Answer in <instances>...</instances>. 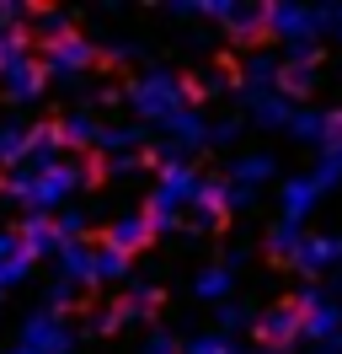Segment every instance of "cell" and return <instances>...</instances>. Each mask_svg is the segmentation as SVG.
<instances>
[{
  "label": "cell",
  "instance_id": "obj_1",
  "mask_svg": "<svg viewBox=\"0 0 342 354\" xmlns=\"http://www.w3.org/2000/svg\"><path fill=\"white\" fill-rule=\"evenodd\" d=\"M97 183V167H81V161H54V167H17V172H6V199L21 204L27 215H59L64 199L70 194H81Z\"/></svg>",
  "mask_w": 342,
  "mask_h": 354
},
{
  "label": "cell",
  "instance_id": "obj_2",
  "mask_svg": "<svg viewBox=\"0 0 342 354\" xmlns=\"http://www.w3.org/2000/svg\"><path fill=\"white\" fill-rule=\"evenodd\" d=\"M198 183H203V172L192 167L188 156H177L171 145L155 151V188H150V199H145V215H150V225H155V236L182 231V209L192 204Z\"/></svg>",
  "mask_w": 342,
  "mask_h": 354
},
{
  "label": "cell",
  "instance_id": "obj_3",
  "mask_svg": "<svg viewBox=\"0 0 342 354\" xmlns=\"http://www.w3.org/2000/svg\"><path fill=\"white\" fill-rule=\"evenodd\" d=\"M123 102L134 108V118H139L145 129H166V124H177L188 108H198V102H192V91H188V81H182V75H171L166 65L139 70V75L123 86Z\"/></svg>",
  "mask_w": 342,
  "mask_h": 354
},
{
  "label": "cell",
  "instance_id": "obj_4",
  "mask_svg": "<svg viewBox=\"0 0 342 354\" xmlns=\"http://www.w3.org/2000/svg\"><path fill=\"white\" fill-rule=\"evenodd\" d=\"M38 59H43V75H48V81H64V86H75L86 70L102 59V48L91 44L86 32H64L59 44H43Z\"/></svg>",
  "mask_w": 342,
  "mask_h": 354
},
{
  "label": "cell",
  "instance_id": "obj_5",
  "mask_svg": "<svg viewBox=\"0 0 342 354\" xmlns=\"http://www.w3.org/2000/svg\"><path fill=\"white\" fill-rule=\"evenodd\" d=\"M198 22L225 27L235 44H256L268 32V6H241V0H198Z\"/></svg>",
  "mask_w": 342,
  "mask_h": 354
},
{
  "label": "cell",
  "instance_id": "obj_6",
  "mask_svg": "<svg viewBox=\"0 0 342 354\" xmlns=\"http://www.w3.org/2000/svg\"><path fill=\"white\" fill-rule=\"evenodd\" d=\"M6 354H75V328L54 311H32Z\"/></svg>",
  "mask_w": 342,
  "mask_h": 354
},
{
  "label": "cell",
  "instance_id": "obj_7",
  "mask_svg": "<svg viewBox=\"0 0 342 354\" xmlns=\"http://www.w3.org/2000/svg\"><path fill=\"white\" fill-rule=\"evenodd\" d=\"M252 338H256V344H262L268 354L294 349V344H299V311H294V301L262 306V311H256V322H252Z\"/></svg>",
  "mask_w": 342,
  "mask_h": 354
},
{
  "label": "cell",
  "instance_id": "obj_8",
  "mask_svg": "<svg viewBox=\"0 0 342 354\" xmlns=\"http://www.w3.org/2000/svg\"><path fill=\"white\" fill-rule=\"evenodd\" d=\"M188 209H192V231H198V236H203V231H219L225 215H230V183H225V172L203 177Z\"/></svg>",
  "mask_w": 342,
  "mask_h": 354
},
{
  "label": "cell",
  "instance_id": "obj_9",
  "mask_svg": "<svg viewBox=\"0 0 342 354\" xmlns=\"http://www.w3.org/2000/svg\"><path fill=\"white\" fill-rule=\"evenodd\" d=\"M299 338H310L316 349H337L342 354V301H316L310 311H299Z\"/></svg>",
  "mask_w": 342,
  "mask_h": 354
},
{
  "label": "cell",
  "instance_id": "obj_10",
  "mask_svg": "<svg viewBox=\"0 0 342 354\" xmlns=\"http://www.w3.org/2000/svg\"><path fill=\"white\" fill-rule=\"evenodd\" d=\"M241 97V118H246V129H289V118H294V102L289 97H278V91H235Z\"/></svg>",
  "mask_w": 342,
  "mask_h": 354
},
{
  "label": "cell",
  "instance_id": "obj_11",
  "mask_svg": "<svg viewBox=\"0 0 342 354\" xmlns=\"http://www.w3.org/2000/svg\"><path fill=\"white\" fill-rule=\"evenodd\" d=\"M102 242L134 258V252H145V247L155 242V225H150L145 209H123V215H112V221H107V236H102Z\"/></svg>",
  "mask_w": 342,
  "mask_h": 354
},
{
  "label": "cell",
  "instance_id": "obj_12",
  "mask_svg": "<svg viewBox=\"0 0 342 354\" xmlns=\"http://www.w3.org/2000/svg\"><path fill=\"white\" fill-rule=\"evenodd\" d=\"M294 268H299V274H310V279H321V274L342 268V231H316V236H305Z\"/></svg>",
  "mask_w": 342,
  "mask_h": 354
},
{
  "label": "cell",
  "instance_id": "obj_13",
  "mask_svg": "<svg viewBox=\"0 0 342 354\" xmlns=\"http://www.w3.org/2000/svg\"><path fill=\"white\" fill-rule=\"evenodd\" d=\"M43 86H48V75H43V59L38 54H27L21 65L6 70V81H0V97L6 102H17V108H27V102H38Z\"/></svg>",
  "mask_w": 342,
  "mask_h": 354
},
{
  "label": "cell",
  "instance_id": "obj_14",
  "mask_svg": "<svg viewBox=\"0 0 342 354\" xmlns=\"http://www.w3.org/2000/svg\"><path fill=\"white\" fill-rule=\"evenodd\" d=\"M316 204H321V188L310 183V172H299V177H289V183L278 188V221L305 225L310 215H316Z\"/></svg>",
  "mask_w": 342,
  "mask_h": 354
},
{
  "label": "cell",
  "instance_id": "obj_15",
  "mask_svg": "<svg viewBox=\"0 0 342 354\" xmlns=\"http://www.w3.org/2000/svg\"><path fill=\"white\" fill-rule=\"evenodd\" d=\"M278 177V156L268 151H246V156H230V167H225V183H235V188H262V183H273Z\"/></svg>",
  "mask_w": 342,
  "mask_h": 354
},
{
  "label": "cell",
  "instance_id": "obj_16",
  "mask_svg": "<svg viewBox=\"0 0 342 354\" xmlns=\"http://www.w3.org/2000/svg\"><path fill=\"white\" fill-rule=\"evenodd\" d=\"M278 75H283V54L252 48V54L241 59V86L235 91H278Z\"/></svg>",
  "mask_w": 342,
  "mask_h": 354
},
{
  "label": "cell",
  "instance_id": "obj_17",
  "mask_svg": "<svg viewBox=\"0 0 342 354\" xmlns=\"http://www.w3.org/2000/svg\"><path fill=\"white\" fill-rule=\"evenodd\" d=\"M59 279H70L75 290H97V242H75L59 252Z\"/></svg>",
  "mask_w": 342,
  "mask_h": 354
},
{
  "label": "cell",
  "instance_id": "obj_18",
  "mask_svg": "<svg viewBox=\"0 0 342 354\" xmlns=\"http://www.w3.org/2000/svg\"><path fill=\"white\" fill-rule=\"evenodd\" d=\"M21 236V252L38 263V258H59V231H54V221L48 215H27V221L17 225Z\"/></svg>",
  "mask_w": 342,
  "mask_h": 354
},
{
  "label": "cell",
  "instance_id": "obj_19",
  "mask_svg": "<svg viewBox=\"0 0 342 354\" xmlns=\"http://www.w3.org/2000/svg\"><path fill=\"white\" fill-rule=\"evenodd\" d=\"M59 140L70 145V151H97V140H102V118H97V108H75L59 118Z\"/></svg>",
  "mask_w": 342,
  "mask_h": 354
},
{
  "label": "cell",
  "instance_id": "obj_20",
  "mask_svg": "<svg viewBox=\"0 0 342 354\" xmlns=\"http://www.w3.org/2000/svg\"><path fill=\"white\" fill-rule=\"evenodd\" d=\"M64 151V140H59V124H27V156H21V167H54Z\"/></svg>",
  "mask_w": 342,
  "mask_h": 354
},
{
  "label": "cell",
  "instance_id": "obj_21",
  "mask_svg": "<svg viewBox=\"0 0 342 354\" xmlns=\"http://www.w3.org/2000/svg\"><path fill=\"white\" fill-rule=\"evenodd\" d=\"M145 145H150L145 124H102V140H97L102 156H145Z\"/></svg>",
  "mask_w": 342,
  "mask_h": 354
},
{
  "label": "cell",
  "instance_id": "obj_22",
  "mask_svg": "<svg viewBox=\"0 0 342 354\" xmlns=\"http://www.w3.org/2000/svg\"><path fill=\"white\" fill-rule=\"evenodd\" d=\"M192 295L203 301V306H225V301H235V274L225 263H209L192 274Z\"/></svg>",
  "mask_w": 342,
  "mask_h": 354
},
{
  "label": "cell",
  "instance_id": "obj_23",
  "mask_svg": "<svg viewBox=\"0 0 342 354\" xmlns=\"http://www.w3.org/2000/svg\"><path fill=\"white\" fill-rule=\"evenodd\" d=\"M161 301H166L161 285H128V295L112 311H118V322H123V328H134V322H150V317L161 311Z\"/></svg>",
  "mask_w": 342,
  "mask_h": 354
},
{
  "label": "cell",
  "instance_id": "obj_24",
  "mask_svg": "<svg viewBox=\"0 0 342 354\" xmlns=\"http://www.w3.org/2000/svg\"><path fill=\"white\" fill-rule=\"evenodd\" d=\"M27 274H32V258L21 252V236L17 231H0V290H17Z\"/></svg>",
  "mask_w": 342,
  "mask_h": 354
},
{
  "label": "cell",
  "instance_id": "obj_25",
  "mask_svg": "<svg viewBox=\"0 0 342 354\" xmlns=\"http://www.w3.org/2000/svg\"><path fill=\"white\" fill-rule=\"evenodd\" d=\"M321 86V65H289V59H283V75H278V97H289V102H305V97H310V91Z\"/></svg>",
  "mask_w": 342,
  "mask_h": 354
},
{
  "label": "cell",
  "instance_id": "obj_26",
  "mask_svg": "<svg viewBox=\"0 0 342 354\" xmlns=\"http://www.w3.org/2000/svg\"><path fill=\"white\" fill-rule=\"evenodd\" d=\"M283 134H289V140H299V145H316V151H326V113H321V108H305V102H299Z\"/></svg>",
  "mask_w": 342,
  "mask_h": 354
},
{
  "label": "cell",
  "instance_id": "obj_27",
  "mask_svg": "<svg viewBox=\"0 0 342 354\" xmlns=\"http://www.w3.org/2000/svg\"><path fill=\"white\" fill-rule=\"evenodd\" d=\"M305 236H310L305 225H289V221H278L273 231H268V242H262V247L273 252L278 263H294V258H299V247H305Z\"/></svg>",
  "mask_w": 342,
  "mask_h": 354
},
{
  "label": "cell",
  "instance_id": "obj_28",
  "mask_svg": "<svg viewBox=\"0 0 342 354\" xmlns=\"http://www.w3.org/2000/svg\"><path fill=\"white\" fill-rule=\"evenodd\" d=\"M128 274H134V258L118 252V247H107V242H97V290L102 285H123Z\"/></svg>",
  "mask_w": 342,
  "mask_h": 354
},
{
  "label": "cell",
  "instance_id": "obj_29",
  "mask_svg": "<svg viewBox=\"0 0 342 354\" xmlns=\"http://www.w3.org/2000/svg\"><path fill=\"white\" fill-rule=\"evenodd\" d=\"M21 156H27V124H17V118H0V167H11V172H17Z\"/></svg>",
  "mask_w": 342,
  "mask_h": 354
},
{
  "label": "cell",
  "instance_id": "obj_30",
  "mask_svg": "<svg viewBox=\"0 0 342 354\" xmlns=\"http://www.w3.org/2000/svg\"><path fill=\"white\" fill-rule=\"evenodd\" d=\"M27 22H32V38H43V44H59L64 32H75V22H70L64 11H48V6H38Z\"/></svg>",
  "mask_w": 342,
  "mask_h": 354
},
{
  "label": "cell",
  "instance_id": "obj_31",
  "mask_svg": "<svg viewBox=\"0 0 342 354\" xmlns=\"http://www.w3.org/2000/svg\"><path fill=\"white\" fill-rule=\"evenodd\" d=\"M310 183H316L321 194H332L342 183V145H326V151L316 156V167H310Z\"/></svg>",
  "mask_w": 342,
  "mask_h": 354
},
{
  "label": "cell",
  "instance_id": "obj_32",
  "mask_svg": "<svg viewBox=\"0 0 342 354\" xmlns=\"http://www.w3.org/2000/svg\"><path fill=\"white\" fill-rule=\"evenodd\" d=\"M182 354H241V344H235L230 333L209 328V333H192L188 344H182Z\"/></svg>",
  "mask_w": 342,
  "mask_h": 354
},
{
  "label": "cell",
  "instance_id": "obj_33",
  "mask_svg": "<svg viewBox=\"0 0 342 354\" xmlns=\"http://www.w3.org/2000/svg\"><path fill=\"white\" fill-rule=\"evenodd\" d=\"M48 221H54V231H59V252L75 247V242H86V231H91L86 209H59V215H48Z\"/></svg>",
  "mask_w": 342,
  "mask_h": 354
},
{
  "label": "cell",
  "instance_id": "obj_34",
  "mask_svg": "<svg viewBox=\"0 0 342 354\" xmlns=\"http://www.w3.org/2000/svg\"><path fill=\"white\" fill-rule=\"evenodd\" d=\"M32 54V32H0V81H6V70L21 65Z\"/></svg>",
  "mask_w": 342,
  "mask_h": 354
},
{
  "label": "cell",
  "instance_id": "obj_35",
  "mask_svg": "<svg viewBox=\"0 0 342 354\" xmlns=\"http://www.w3.org/2000/svg\"><path fill=\"white\" fill-rule=\"evenodd\" d=\"M241 134H246V118H214L209 124V151H230Z\"/></svg>",
  "mask_w": 342,
  "mask_h": 354
},
{
  "label": "cell",
  "instance_id": "obj_36",
  "mask_svg": "<svg viewBox=\"0 0 342 354\" xmlns=\"http://www.w3.org/2000/svg\"><path fill=\"white\" fill-rule=\"evenodd\" d=\"M252 322H256V311L241 306V301H225V306H219V333H230V338H235L241 328H252Z\"/></svg>",
  "mask_w": 342,
  "mask_h": 354
},
{
  "label": "cell",
  "instance_id": "obj_37",
  "mask_svg": "<svg viewBox=\"0 0 342 354\" xmlns=\"http://www.w3.org/2000/svg\"><path fill=\"white\" fill-rule=\"evenodd\" d=\"M145 167H150L145 156H107V161H102V177H112V183H123V177H139Z\"/></svg>",
  "mask_w": 342,
  "mask_h": 354
},
{
  "label": "cell",
  "instance_id": "obj_38",
  "mask_svg": "<svg viewBox=\"0 0 342 354\" xmlns=\"http://www.w3.org/2000/svg\"><path fill=\"white\" fill-rule=\"evenodd\" d=\"M230 86V75H225V70H203V75H192V102H203V97H219V91Z\"/></svg>",
  "mask_w": 342,
  "mask_h": 354
},
{
  "label": "cell",
  "instance_id": "obj_39",
  "mask_svg": "<svg viewBox=\"0 0 342 354\" xmlns=\"http://www.w3.org/2000/svg\"><path fill=\"white\" fill-rule=\"evenodd\" d=\"M75 301H81V290L70 285V279H54V285H48V306H43V311H54V317H64V311L75 306Z\"/></svg>",
  "mask_w": 342,
  "mask_h": 354
},
{
  "label": "cell",
  "instance_id": "obj_40",
  "mask_svg": "<svg viewBox=\"0 0 342 354\" xmlns=\"http://www.w3.org/2000/svg\"><path fill=\"white\" fill-rule=\"evenodd\" d=\"M139 354H182V344L171 338V328H150V338L139 344Z\"/></svg>",
  "mask_w": 342,
  "mask_h": 354
},
{
  "label": "cell",
  "instance_id": "obj_41",
  "mask_svg": "<svg viewBox=\"0 0 342 354\" xmlns=\"http://www.w3.org/2000/svg\"><path fill=\"white\" fill-rule=\"evenodd\" d=\"M102 59H112V65H139V59H145V48L134 44V38H123V44H107Z\"/></svg>",
  "mask_w": 342,
  "mask_h": 354
},
{
  "label": "cell",
  "instance_id": "obj_42",
  "mask_svg": "<svg viewBox=\"0 0 342 354\" xmlns=\"http://www.w3.org/2000/svg\"><path fill=\"white\" fill-rule=\"evenodd\" d=\"M32 11L27 6H0V32H21V22H27Z\"/></svg>",
  "mask_w": 342,
  "mask_h": 354
},
{
  "label": "cell",
  "instance_id": "obj_43",
  "mask_svg": "<svg viewBox=\"0 0 342 354\" xmlns=\"http://www.w3.org/2000/svg\"><path fill=\"white\" fill-rule=\"evenodd\" d=\"M246 258H252V247H230V252H225V268H230V274H235V268L246 263Z\"/></svg>",
  "mask_w": 342,
  "mask_h": 354
},
{
  "label": "cell",
  "instance_id": "obj_44",
  "mask_svg": "<svg viewBox=\"0 0 342 354\" xmlns=\"http://www.w3.org/2000/svg\"><path fill=\"white\" fill-rule=\"evenodd\" d=\"M252 199H256L252 188H235V183H230V209H246V204H252Z\"/></svg>",
  "mask_w": 342,
  "mask_h": 354
},
{
  "label": "cell",
  "instance_id": "obj_45",
  "mask_svg": "<svg viewBox=\"0 0 342 354\" xmlns=\"http://www.w3.org/2000/svg\"><path fill=\"white\" fill-rule=\"evenodd\" d=\"M332 27H337V38H342V6H332Z\"/></svg>",
  "mask_w": 342,
  "mask_h": 354
},
{
  "label": "cell",
  "instance_id": "obj_46",
  "mask_svg": "<svg viewBox=\"0 0 342 354\" xmlns=\"http://www.w3.org/2000/svg\"><path fill=\"white\" fill-rule=\"evenodd\" d=\"M305 354H337V349H305Z\"/></svg>",
  "mask_w": 342,
  "mask_h": 354
}]
</instances>
